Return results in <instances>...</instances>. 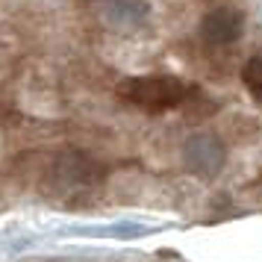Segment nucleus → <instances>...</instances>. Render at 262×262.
Returning a JSON list of instances; mask_svg holds the SVG:
<instances>
[{
    "label": "nucleus",
    "instance_id": "obj_1",
    "mask_svg": "<svg viewBox=\"0 0 262 262\" xmlns=\"http://www.w3.org/2000/svg\"><path fill=\"white\" fill-rule=\"evenodd\" d=\"M118 95L130 103V106L159 115L168 109H177L186 103L191 89L174 74H147V77H133L118 89Z\"/></svg>",
    "mask_w": 262,
    "mask_h": 262
},
{
    "label": "nucleus",
    "instance_id": "obj_4",
    "mask_svg": "<svg viewBox=\"0 0 262 262\" xmlns=\"http://www.w3.org/2000/svg\"><path fill=\"white\" fill-rule=\"evenodd\" d=\"M242 30H245V15L238 12V9H233V6L209 9L201 21L203 38H206L209 45H218V48L233 45V41L242 36Z\"/></svg>",
    "mask_w": 262,
    "mask_h": 262
},
{
    "label": "nucleus",
    "instance_id": "obj_3",
    "mask_svg": "<svg viewBox=\"0 0 262 262\" xmlns=\"http://www.w3.org/2000/svg\"><path fill=\"white\" fill-rule=\"evenodd\" d=\"M183 159H186V168H189L191 174H198V177H215L224 168L227 150L215 136H191L189 142H186V147H183Z\"/></svg>",
    "mask_w": 262,
    "mask_h": 262
},
{
    "label": "nucleus",
    "instance_id": "obj_2",
    "mask_svg": "<svg viewBox=\"0 0 262 262\" xmlns=\"http://www.w3.org/2000/svg\"><path fill=\"white\" fill-rule=\"evenodd\" d=\"M53 180L59 183L62 194H71V191H89L100 186L103 180V168L97 165L95 159H89L80 150H68L59 156V162L53 168Z\"/></svg>",
    "mask_w": 262,
    "mask_h": 262
},
{
    "label": "nucleus",
    "instance_id": "obj_5",
    "mask_svg": "<svg viewBox=\"0 0 262 262\" xmlns=\"http://www.w3.org/2000/svg\"><path fill=\"white\" fill-rule=\"evenodd\" d=\"M242 80H245V85H248L253 95L262 97V50H256V53L245 62V68H242Z\"/></svg>",
    "mask_w": 262,
    "mask_h": 262
}]
</instances>
